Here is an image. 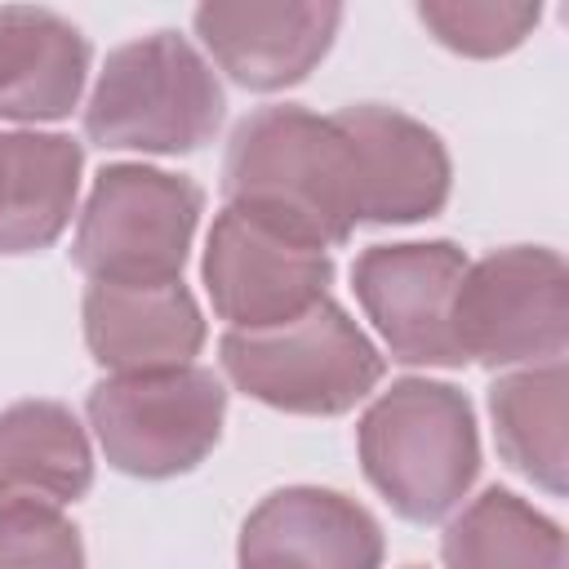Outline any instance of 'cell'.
I'll list each match as a JSON object with an SVG mask.
<instances>
[{
	"instance_id": "cell-16",
	"label": "cell",
	"mask_w": 569,
	"mask_h": 569,
	"mask_svg": "<svg viewBox=\"0 0 569 569\" xmlns=\"http://www.w3.org/2000/svg\"><path fill=\"white\" fill-rule=\"evenodd\" d=\"M4 187H0V253H36L49 249L80 196L84 151L67 133L13 129L0 133Z\"/></svg>"
},
{
	"instance_id": "cell-4",
	"label": "cell",
	"mask_w": 569,
	"mask_h": 569,
	"mask_svg": "<svg viewBox=\"0 0 569 569\" xmlns=\"http://www.w3.org/2000/svg\"><path fill=\"white\" fill-rule=\"evenodd\" d=\"M218 356L244 396L307 418L347 413L382 382V351L329 298L276 329H227Z\"/></svg>"
},
{
	"instance_id": "cell-12",
	"label": "cell",
	"mask_w": 569,
	"mask_h": 569,
	"mask_svg": "<svg viewBox=\"0 0 569 569\" xmlns=\"http://www.w3.org/2000/svg\"><path fill=\"white\" fill-rule=\"evenodd\" d=\"M338 4H200L196 36L236 84L276 93L316 71L338 36Z\"/></svg>"
},
{
	"instance_id": "cell-2",
	"label": "cell",
	"mask_w": 569,
	"mask_h": 569,
	"mask_svg": "<svg viewBox=\"0 0 569 569\" xmlns=\"http://www.w3.org/2000/svg\"><path fill=\"white\" fill-rule=\"evenodd\" d=\"M356 449L369 485L413 525L462 507L480 471V431L471 400L431 378H400L365 409Z\"/></svg>"
},
{
	"instance_id": "cell-5",
	"label": "cell",
	"mask_w": 569,
	"mask_h": 569,
	"mask_svg": "<svg viewBox=\"0 0 569 569\" xmlns=\"http://www.w3.org/2000/svg\"><path fill=\"white\" fill-rule=\"evenodd\" d=\"M204 196L191 178L151 164H111L98 173L71 258L89 284H164L182 280Z\"/></svg>"
},
{
	"instance_id": "cell-9",
	"label": "cell",
	"mask_w": 569,
	"mask_h": 569,
	"mask_svg": "<svg viewBox=\"0 0 569 569\" xmlns=\"http://www.w3.org/2000/svg\"><path fill=\"white\" fill-rule=\"evenodd\" d=\"M467 271V253L449 240L373 244L356 258L351 284L373 320L382 347L400 365L458 369L453 342V293Z\"/></svg>"
},
{
	"instance_id": "cell-21",
	"label": "cell",
	"mask_w": 569,
	"mask_h": 569,
	"mask_svg": "<svg viewBox=\"0 0 569 569\" xmlns=\"http://www.w3.org/2000/svg\"><path fill=\"white\" fill-rule=\"evenodd\" d=\"M0 187H4V156H0Z\"/></svg>"
},
{
	"instance_id": "cell-7",
	"label": "cell",
	"mask_w": 569,
	"mask_h": 569,
	"mask_svg": "<svg viewBox=\"0 0 569 569\" xmlns=\"http://www.w3.org/2000/svg\"><path fill=\"white\" fill-rule=\"evenodd\" d=\"M453 342L462 365L529 369L565 360L569 271L556 249L511 244L467 262L453 293Z\"/></svg>"
},
{
	"instance_id": "cell-19",
	"label": "cell",
	"mask_w": 569,
	"mask_h": 569,
	"mask_svg": "<svg viewBox=\"0 0 569 569\" xmlns=\"http://www.w3.org/2000/svg\"><path fill=\"white\" fill-rule=\"evenodd\" d=\"M542 9L538 4H498V0H431L418 4V22L453 53L462 58H498L525 44L538 27Z\"/></svg>"
},
{
	"instance_id": "cell-1",
	"label": "cell",
	"mask_w": 569,
	"mask_h": 569,
	"mask_svg": "<svg viewBox=\"0 0 569 569\" xmlns=\"http://www.w3.org/2000/svg\"><path fill=\"white\" fill-rule=\"evenodd\" d=\"M227 209L298 244H342L360 222L356 160L333 116L262 107L244 116L222 160Z\"/></svg>"
},
{
	"instance_id": "cell-10",
	"label": "cell",
	"mask_w": 569,
	"mask_h": 569,
	"mask_svg": "<svg viewBox=\"0 0 569 569\" xmlns=\"http://www.w3.org/2000/svg\"><path fill=\"white\" fill-rule=\"evenodd\" d=\"M236 560L240 569H378L382 529L338 489L289 485L244 516Z\"/></svg>"
},
{
	"instance_id": "cell-20",
	"label": "cell",
	"mask_w": 569,
	"mask_h": 569,
	"mask_svg": "<svg viewBox=\"0 0 569 569\" xmlns=\"http://www.w3.org/2000/svg\"><path fill=\"white\" fill-rule=\"evenodd\" d=\"M0 569H84L80 529L58 507H0Z\"/></svg>"
},
{
	"instance_id": "cell-15",
	"label": "cell",
	"mask_w": 569,
	"mask_h": 569,
	"mask_svg": "<svg viewBox=\"0 0 569 569\" xmlns=\"http://www.w3.org/2000/svg\"><path fill=\"white\" fill-rule=\"evenodd\" d=\"M93 485V449L58 400H18L0 413V507H67Z\"/></svg>"
},
{
	"instance_id": "cell-13",
	"label": "cell",
	"mask_w": 569,
	"mask_h": 569,
	"mask_svg": "<svg viewBox=\"0 0 569 569\" xmlns=\"http://www.w3.org/2000/svg\"><path fill=\"white\" fill-rule=\"evenodd\" d=\"M84 342L93 360L124 373H164L196 365L204 347V316L182 280L164 284H89Z\"/></svg>"
},
{
	"instance_id": "cell-8",
	"label": "cell",
	"mask_w": 569,
	"mask_h": 569,
	"mask_svg": "<svg viewBox=\"0 0 569 569\" xmlns=\"http://www.w3.org/2000/svg\"><path fill=\"white\" fill-rule=\"evenodd\" d=\"M333 262L325 249L298 244L271 227L222 209L204 240V289L213 311L240 329H276L329 298Z\"/></svg>"
},
{
	"instance_id": "cell-14",
	"label": "cell",
	"mask_w": 569,
	"mask_h": 569,
	"mask_svg": "<svg viewBox=\"0 0 569 569\" xmlns=\"http://www.w3.org/2000/svg\"><path fill=\"white\" fill-rule=\"evenodd\" d=\"M89 80V40L53 9H0V120L44 124L71 116Z\"/></svg>"
},
{
	"instance_id": "cell-11",
	"label": "cell",
	"mask_w": 569,
	"mask_h": 569,
	"mask_svg": "<svg viewBox=\"0 0 569 569\" xmlns=\"http://www.w3.org/2000/svg\"><path fill=\"white\" fill-rule=\"evenodd\" d=\"M333 120L356 160L360 222H418L445 209L453 169L436 129L378 102L342 107Z\"/></svg>"
},
{
	"instance_id": "cell-18",
	"label": "cell",
	"mask_w": 569,
	"mask_h": 569,
	"mask_svg": "<svg viewBox=\"0 0 569 569\" xmlns=\"http://www.w3.org/2000/svg\"><path fill=\"white\" fill-rule=\"evenodd\" d=\"M449 569H565V533L511 489L471 498L440 538Z\"/></svg>"
},
{
	"instance_id": "cell-22",
	"label": "cell",
	"mask_w": 569,
	"mask_h": 569,
	"mask_svg": "<svg viewBox=\"0 0 569 569\" xmlns=\"http://www.w3.org/2000/svg\"><path fill=\"white\" fill-rule=\"evenodd\" d=\"M413 569H418V565H413Z\"/></svg>"
},
{
	"instance_id": "cell-17",
	"label": "cell",
	"mask_w": 569,
	"mask_h": 569,
	"mask_svg": "<svg viewBox=\"0 0 569 569\" xmlns=\"http://www.w3.org/2000/svg\"><path fill=\"white\" fill-rule=\"evenodd\" d=\"M498 453L538 489L565 493L569 467V369L565 360L507 369L489 387Z\"/></svg>"
},
{
	"instance_id": "cell-3",
	"label": "cell",
	"mask_w": 569,
	"mask_h": 569,
	"mask_svg": "<svg viewBox=\"0 0 569 569\" xmlns=\"http://www.w3.org/2000/svg\"><path fill=\"white\" fill-rule=\"evenodd\" d=\"M222 107L213 62L187 36L151 31L107 53L84 102V133L107 151L182 156L218 133Z\"/></svg>"
},
{
	"instance_id": "cell-6",
	"label": "cell",
	"mask_w": 569,
	"mask_h": 569,
	"mask_svg": "<svg viewBox=\"0 0 569 569\" xmlns=\"http://www.w3.org/2000/svg\"><path fill=\"white\" fill-rule=\"evenodd\" d=\"M107 462L138 480H169L209 458L227 418V387L204 365L164 373H107L84 400Z\"/></svg>"
}]
</instances>
